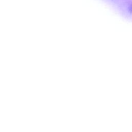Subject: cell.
Returning a JSON list of instances; mask_svg holds the SVG:
<instances>
[{
    "instance_id": "obj_1",
    "label": "cell",
    "mask_w": 132,
    "mask_h": 132,
    "mask_svg": "<svg viewBox=\"0 0 132 132\" xmlns=\"http://www.w3.org/2000/svg\"><path fill=\"white\" fill-rule=\"evenodd\" d=\"M129 10H130V12H132V5H131V6H130V8H129Z\"/></svg>"
}]
</instances>
